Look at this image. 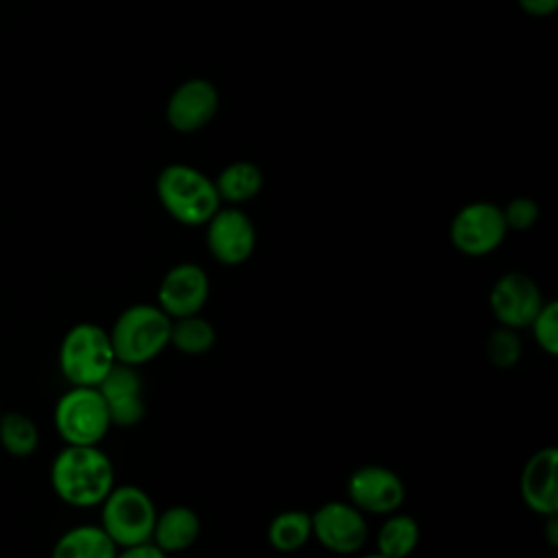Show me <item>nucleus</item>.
I'll return each mask as SVG.
<instances>
[{
    "instance_id": "nucleus-18",
    "label": "nucleus",
    "mask_w": 558,
    "mask_h": 558,
    "mask_svg": "<svg viewBox=\"0 0 558 558\" xmlns=\"http://www.w3.org/2000/svg\"><path fill=\"white\" fill-rule=\"evenodd\" d=\"M421 541V525L414 517L401 514L399 510L386 514L377 530L375 547L386 558H408Z\"/></svg>"
},
{
    "instance_id": "nucleus-4",
    "label": "nucleus",
    "mask_w": 558,
    "mask_h": 558,
    "mask_svg": "<svg viewBox=\"0 0 558 558\" xmlns=\"http://www.w3.org/2000/svg\"><path fill=\"white\" fill-rule=\"evenodd\" d=\"M116 364L109 331L96 323H76L59 347L61 375L72 386H98Z\"/></svg>"
},
{
    "instance_id": "nucleus-9",
    "label": "nucleus",
    "mask_w": 558,
    "mask_h": 558,
    "mask_svg": "<svg viewBox=\"0 0 558 558\" xmlns=\"http://www.w3.org/2000/svg\"><path fill=\"white\" fill-rule=\"evenodd\" d=\"M347 497L360 512L392 514L405 501V484L388 466L362 464L347 480Z\"/></svg>"
},
{
    "instance_id": "nucleus-26",
    "label": "nucleus",
    "mask_w": 558,
    "mask_h": 558,
    "mask_svg": "<svg viewBox=\"0 0 558 558\" xmlns=\"http://www.w3.org/2000/svg\"><path fill=\"white\" fill-rule=\"evenodd\" d=\"M116 558H170L166 551H161L157 545L153 543H142V545H133V547H122L118 549Z\"/></svg>"
},
{
    "instance_id": "nucleus-8",
    "label": "nucleus",
    "mask_w": 558,
    "mask_h": 558,
    "mask_svg": "<svg viewBox=\"0 0 558 558\" xmlns=\"http://www.w3.org/2000/svg\"><path fill=\"white\" fill-rule=\"evenodd\" d=\"M312 514V536L331 554H357L368 538V523L349 501H327Z\"/></svg>"
},
{
    "instance_id": "nucleus-5",
    "label": "nucleus",
    "mask_w": 558,
    "mask_h": 558,
    "mask_svg": "<svg viewBox=\"0 0 558 558\" xmlns=\"http://www.w3.org/2000/svg\"><path fill=\"white\" fill-rule=\"evenodd\" d=\"M157 508L150 495L133 484L113 486L100 504V527L118 549L150 543Z\"/></svg>"
},
{
    "instance_id": "nucleus-12",
    "label": "nucleus",
    "mask_w": 558,
    "mask_h": 558,
    "mask_svg": "<svg viewBox=\"0 0 558 558\" xmlns=\"http://www.w3.org/2000/svg\"><path fill=\"white\" fill-rule=\"evenodd\" d=\"M209 299V277L192 262L172 266L159 281L157 305L170 318L201 314Z\"/></svg>"
},
{
    "instance_id": "nucleus-6",
    "label": "nucleus",
    "mask_w": 558,
    "mask_h": 558,
    "mask_svg": "<svg viewBox=\"0 0 558 558\" xmlns=\"http://www.w3.org/2000/svg\"><path fill=\"white\" fill-rule=\"evenodd\" d=\"M54 427L65 445H98L109 427V412L96 386H72L54 405Z\"/></svg>"
},
{
    "instance_id": "nucleus-21",
    "label": "nucleus",
    "mask_w": 558,
    "mask_h": 558,
    "mask_svg": "<svg viewBox=\"0 0 558 558\" xmlns=\"http://www.w3.org/2000/svg\"><path fill=\"white\" fill-rule=\"evenodd\" d=\"M168 344L185 355H203L216 344V329L201 314L172 318Z\"/></svg>"
},
{
    "instance_id": "nucleus-22",
    "label": "nucleus",
    "mask_w": 558,
    "mask_h": 558,
    "mask_svg": "<svg viewBox=\"0 0 558 558\" xmlns=\"http://www.w3.org/2000/svg\"><path fill=\"white\" fill-rule=\"evenodd\" d=\"M0 445L11 456H31L39 445V429L35 421L22 412L0 414Z\"/></svg>"
},
{
    "instance_id": "nucleus-24",
    "label": "nucleus",
    "mask_w": 558,
    "mask_h": 558,
    "mask_svg": "<svg viewBox=\"0 0 558 558\" xmlns=\"http://www.w3.org/2000/svg\"><path fill=\"white\" fill-rule=\"evenodd\" d=\"M532 336L536 344L549 355H558V303L556 301H545L538 314L530 323Z\"/></svg>"
},
{
    "instance_id": "nucleus-28",
    "label": "nucleus",
    "mask_w": 558,
    "mask_h": 558,
    "mask_svg": "<svg viewBox=\"0 0 558 558\" xmlns=\"http://www.w3.org/2000/svg\"><path fill=\"white\" fill-rule=\"evenodd\" d=\"M545 536H547V543H549L551 547H558V519H556V514H547Z\"/></svg>"
},
{
    "instance_id": "nucleus-7",
    "label": "nucleus",
    "mask_w": 558,
    "mask_h": 558,
    "mask_svg": "<svg viewBox=\"0 0 558 558\" xmlns=\"http://www.w3.org/2000/svg\"><path fill=\"white\" fill-rule=\"evenodd\" d=\"M508 227L504 222L501 207L488 201H475L458 209L449 225L451 244L469 257L490 255L501 246Z\"/></svg>"
},
{
    "instance_id": "nucleus-20",
    "label": "nucleus",
    "mask_w": 558,
    "mask_h": 558,
    "mask_svg": "<svg viewBox=\"0 0 558 558\" xmlns=\"http://www.w3.org/2000/svg\"><path fill=\"white\" fill-rule=\"evenodd\" d=\"M214 185H216L220 203L227 201L231 205H238V203L251 201L253 196L259 194V190L264 185V177L255 163L233 161L218 174Z\"/></svg>"
},
{
    "instance_id": "nucleus-27",
    "label": "nucleus",
    "mask_w": 558,
    "mask_h": 558,
    "mask_svg": "<svg viewBox=\"0 0 558 558\" xmlns=\"http://www.w3.org/2000/svg\"><path fill=\"white\" fill-rule=\"evenodd\" d=\"M519 7L530 13V15H536V17H543V15H551L558 7V0H517Z\"/></svg>"
},
{
    "instance_id": "nucleus-15",
    "label": "nucleus",
    "mask_w": 558,
    "mask_h": 558,
    "mask_svg": "<svg viewBox=\"0 0 558 558\" xmlns=\"http://www.w3.org/2000/svg\"><path fill=\"white\" fill-rule=\"evenodd\" d=\"M218 109V92L205 78H190L181 83L166 107V118L172 129L192 133L203 129Z\"/></svg>"
},
{
    "instance_id": "nucleus-19",
    "label": "nucleus",
    "mask_w": 558,
    "mask_h": 558,
    "mask_svg": "<svg viewBox=\"0 0 558 558\" xmlns=\"http://www.w3.org/2000/svg\"><path fill=\"white\" fill-rule=\"evenodd\" d=\"M268 545L279 554H294L312 538V514L305 510L277 512L266 530Z\"/></svg>"
},
{
    "instance_id": "nucleus-14",
    "label": "nucleus",
    "mask_w": 558,
    "mask_h": 558,
    "mask_svg": "<svg viewBox=\"0 0 558 558\" xmlns=\"http://www.w3.org/2000/svg\"><path fill=\"white\" fill-rule=\"evenodd\" d=\"M556 469L558 451L554 445H547L527 458L519 477V493L523 504L541 517L558 514Z\"/></svg>"
},
{
    "instance_id": "nucleus-11",
    "label": "nucleus",
    "mask_w": 558,
    "mask_h": 558,
    "mask_svg": "<svg viewBox=\"0 0 558 558\" xmlns=\"http://www.w3.org/2000/svg\"><path fill=\"white\" fill-rule=\"evenodd\" d=\"M207 225V248L225 266L244 264L255 251V227L238 207H218Z\"/></svg>"
},
{
    "instance_id": "nucleus-23",
    "label": "nucleus",
    "mask_w": 558,
    "mask_h": 558,
    "mask_svg": "<svg viewBox=\"0 0 558 558\" xmlns=\"http://www.w3.org/2000/svg\"><path fill=\"white\" fill-rule=\"evenodd\" d=\"M521 353H523V344L517 329L499 325L486 338V357L497 368L514 366L521 360Z\"/></svg>"
},
{
    "instance_id": "nucleus-3",
    "label": "nucleus",
    "mask_w": 558,
    "mask_h": 558,
    "mask_svg": "<svg viewBox=\"0 0 558 558\" xmlns=\"http://www.w3.org/2000/svg\"><path fill=\"white\" fill-rule=\"evenodd\" d=\"M157 196L161 207L187 227L205 225L220 207L214 181L185 163H172L159 172Z\"/></svg>"
},
{
    "instance_id": "nucleus-30",
    "label": "nucleus",
    "mask_w": 558,
    "mask_h": 558,
    "mask_svg": "<svg viewBox=\"0 0 558 558\" xmlns=\"http://www.w3.org/2000/svg\"><path fill=\"white\" fill-rule=\"evenodd\" d=\"M0 414H2V412H0Z\"/></svg>"
},
{
    "instance_id": "nucleus-10",
    "label": "nucleus",
    "mask_w": 558,
    "mask_h": 558,
    "mask_svg": "<svg viewBox=\"0 0 558 558\" xmlns=\"http://www.w3.org/2000/svg\"><path fill=\"white\" fill-rule=\"evenodd\" d=\"M543 303L545 299L536 281L519 270L501 275L488 294V305L495 320L517 331L530 327Z\"/></svg>"
},
{
    "instance_id": "nucleus-13",
    "label": "nucleus",
    "mask_w": 558,
    "mask_h": 558,
    "mask_svg": "<svg viewBox=\"0 0 558 558\" xmlns=\"http://www.w3.org/2000/svg\"><path fill=\"white\" fill-rule=\"evenodd\" d=\"M96 388L107 403L111 427H135L142 423L146 403L144 381L137 373V366L116 362Z\"/></svg>"
},
{
    "instance_id": "nucleus-1",
    "label": "nucleus",
    "mask_w": 558,
    "mask_h": 558,
    "mask_svg": "<svg viewBox=\"0 0 558 558\" xmlns=\"http://www.w3.org/2000/svg\"><path fill=\"white\" fill-rule=\"evenodd\" d=\"M113 480V464L98 445H65L50 466L54 495L74 508L100 506Z\"/></svg>"
},
{
    "instance_id": "nucleus-25",
    "label": "nucleus",
    "mask_w": 558,
    "mask_h": 558,
    "mask_svg": "<svg viewBox=\"0 0 558 558\" xmlns=\"http://www.w3.org/2000/svg\"><path fill=\"white\" fill-rule=\"evenodd\" d=\"M501 214H504V222H506L508 229L525 231V229H530L538 220L541 209H538V205L532 198L517 196L506 207H501Z\"/></svg>"
},
{
    "instance_id": "nucleus-16",
    "label": "nucleus",
    "mask_w": 558,
    "mask_h": 558,
    "mask_svg": "<svg viewBox=\"0 0 558 558\" xmlns=\"http://www.w3.org/2000/svg\"><path fill=\"white\" fill-rule=\"evenodd\" d=\"M201 534V519L190 506H170L157 512L150 543L168 556L190 549Z\"/></svg>"
},
{
    "instance_id": "nucleus-17",
    "label": "nucleus",
    "mask_w": 558,
    "mask_h": 558,
    "mask_svg": "<svg viewBox=\"0 0 558 558\" xmlns=\"http://www.w3.org/2000/svg\"><path fill=\"white\" fill-rule=\"evenodd\" d=\"M118 547L100 525H74L63 532L50 558H116Z\"/></svg>"
},
{
    "instance_id": "nucleus-29",
    "label": "nucleus",
    "mask_w": 558,
    "mask_h": 558,
    "mask_svg": "<svg viewBox=\"0 0 558 558\" xmlns=\"http://www.w3.org/2000/svg\"><path fill=\"white\" fill-rule=\"evenodd\" d=\"M362 558H386V556H381L379 551H373V554H366V556H362Z\"/></svg>"
},
{
    "instance_id": "nucleus-2",
    "label": "nucleus",
    "mask_w": 558,
    "mask_h": 558,
    "mask_svg": "<svg viewBox=\"0 0 558 558\" xmlns=\"http://www.w3.org/2000/svg\"><path fill=\"white\" fill-rule=\"evenodd\" d=\"M170 323L157 303H133L122 310L109 329L116 362L137 368L153 362L170 342Z\"/></svg>"
}]
</instances>
